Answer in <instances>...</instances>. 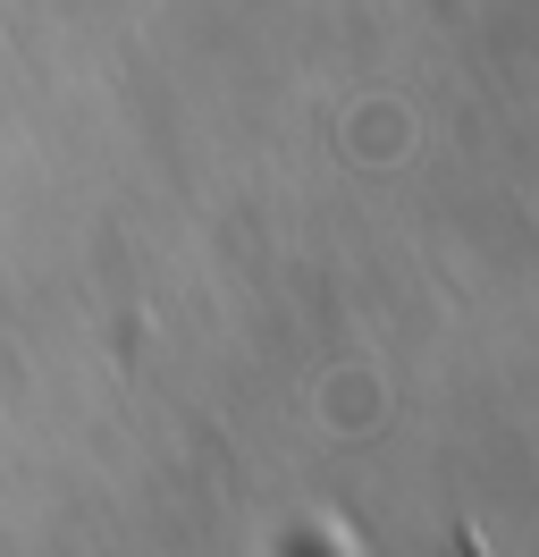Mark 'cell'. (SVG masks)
<instances>
[{
    "instance_id": "1",
    "label": "cell",
    "mask_w": 539,
    "mask_h": 557,
    "mask_svg": "<svg viewBox=\"0 0 539 557\" xmlns=\"http://www.w3.org/2000/svg\"><path fill=\"white\" fill-rule=\"evenodd\" d=\"M447 557H480V541H472V523H455V549Z\"/></svg>"
}]
</instances>
